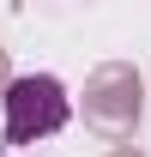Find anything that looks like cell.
Segmentation results:
<instances>
[{"mask_svg": "<svg viewBox=\"0 0 151 157\" xmlns=\"http://www.w3.org/2000/svg\"><path fill=\"white\" fill-rule=\"evenodd\" d=\"M60 121H67L60 78H48V73L12 78V91H6V139H12V145H24V139H37V133H55Z\"/></svg>", "mask_w": 151, "mask_h": 157, "instance_id": "obj_1", "label": "cell"}, {"mask_svg": "<svg viewBox=\"0 0 151 157\" xmlns=\"http://www.w3.org/2000/svg\"><path fill=\"white\" fill-rule=\"evenodd\" d=\"M85 121L103 127L109 139H121L139 121V73L133 67H103L91 78V91H85Z\"/></svg>", "mask_w": 151, "mask_h": 157, "instance_id": "obj_2", "label": "cell"}, {"mask_svg": "<svg viewBox=\"0 0 151 157\" xmlns=\"http://www.w3.org/2000/svg\"><path fill=\"white\" fill-rule=\"evenodd\" d=\"M109 157H145V151H133V145H115V151Z\"/></svg>", "mask_w": 151, "mask_h": 157, "instance_id": "obj_3", "label": "cell"}, {"mask_svg": "<svg viewBox=\"0 0 151 157\" xmlns=\"http://www.w3.org/2000/svg\"><path fill=\"white\" fill-rule=\"evenodd\" d=\"M0 78H6V48H0Z\"/></svg>", "mask_w": 151, "mask_h": 157, "instance_id": "obj_4", "label": "cell"}]
</instances>
